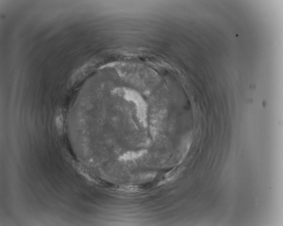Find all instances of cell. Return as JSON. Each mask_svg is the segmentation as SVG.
Listing matches in <instances>:
<instances>
[{"label":"cell","mask_w":283,"mask_h":226,"mask_svg":"<svg viewBox=\"0 0 283 226\" xmlns=\"http://www.w3.org/2000/svg\"><path fill=\"white\" fill-rule=\"evenodd\" d=\"M143 153V152H139L128 153L122 157L121 159L124 160L133 159H135V158H138V157H140Z\"/></svg>","instance_id":"1"}]
</instances>
